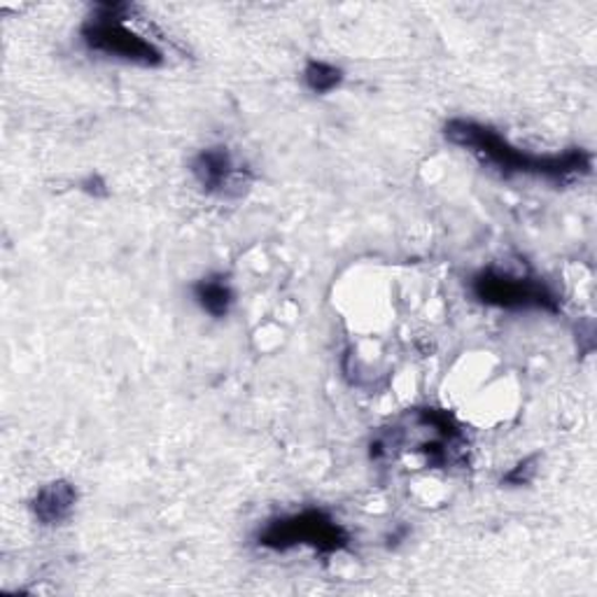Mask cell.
Segmentation results:
<instances>
[{
    "label": "cell",
    "mask_w": 597,
    "mask_h": 597,
    "mask_svg": "<svg viewBox=\"0 0 597 597\" xmlns=\"http://www.w3.org/2000/svg\"><path fill=\"white\" fill-rule=\"evenodd\" d=\"M446 138L486 167L498 169L504 175H532L551 182H569L590 173L593 157L586 150H567L563 154H532L511 146L495 129L471 119H450Z\"/></svg>",
    "instance_id": "obj_1"
},
{
    "label": "cell",
    "mask_w": 597,
    "mask_h": 597,
    "mask_svg": "<svg viewBox=\"0 0 597 597\" xmlns=\"http://www.w3.org/2000/svg\"><path fill=\"white\" fill-rule=\"evenodd\" d=\"M129 6H98L92 17L82 24V40L92 52L106 54L127 64L154 68L163 64L161 50L146 35L136 33L127 24Z\"/></svg>",
    "instance_id": "obj_2"
},
{
    "label": "cell",
    "mask_w": 597,
    "mask_h": 597,
    "mask_svg": "<svg viewBox=\"0 0 597 597\" xmlns=\"http://www.w3.org/2000/svg\"><path fill=\"white\" fill-rule=\"evenodd\" d=\"M262 548L269 551H290L295 546H308L318 553H337L343 551L350 542L343 525H339L322 509H306L292 516L276 519L266 525L259 537Z\"/></svg>",
    "instance_id": "obj_3"
},
{
    "label": "cell",
    "mask_w": 597,
    "mask_h": 597,
    "mask_svg": "<svg viewBox=\"0 0 597 597\" xmlns=\"http://www.w3.org/2000/svg\"><path fill=\"white\" fill-rule=\"evenodd\" d=\"M471 292L481 303L507 308V311H546L558 313L561 299L540 278L513 276L507 271L486 269L471 278Z\"/></svg>",
    "instance_id": "obj_4"
},
{
    "label": "cell",
    "mask_w": 597,
    "mask_h": 597,
    "mask_svg": "<svg viewBox=\"0 0 597 597\" xmlns=\"http://www.w3.org/2000/svg\"><path fill=\"white\" fill-rule=\"evenodd\" d=\"M192 171L205 192H224L226 188H232L236 178L234 159L226 148L203 150L194 159Z\"/></svg>",
    "instance_id": "obj_5"
},
{
    "label": "cell",
    "mask_w": 597,
    "mask_h": 597,
    "mask_svg": "<svg viewBox=\"0 0 597 597\" xmlns=\"http://www.w3.org/2000/svg\"><path fill=\"white\" fill-rule=\"evenodd\" d=\"M77 502V490L68 481H54L38 490L33 498V516L43 525H56L66 521Z\"/></svg>",
    "instance_id": "obj_6"
},
{
    "label": "cell",
    "mask_w": 597,
    "mask_h": 597,
    "mask_svg": "<svg viewBox=\"0 0 597 597\" xmlns=\"http://www.w3.org/2000/svg\"><path fill=\"white\" fill-rule=\"evenodd\" d=\"M194 297L201 303L203 311L211 313L213 318H224L234 303L232 287L222 276H211V278L199 280L194 285Z\"/></svg>",
    "instance_id": "obj_7"
},
{
    "label": "cell",
    "mask_w": 597,
    "mask_h": 597,
    "mask_svg": "<svg viewBox=\"0 0 597 597\" xmlns=\"http://www.w3.org/2000/svg\"><path fill=\"white\" fill-rule=\"evenodd\" d=\"M303 79L311 92L329 94L341 85L343 75L337 66H329V64H324V61H311V64H308L303 71Z\"/></svg>",
    "instance_id": "obj_8"
},
{
    "label": "cell",
    "mask_w": 597,
    "mask_h": 597,
    "mask_svg": "<svg viewBox=\"0 0 597 597\" xmlns=\"http://www.w3.org/2000/svg\"><path fill=\"white\" fill-rule=\"evenodd\" d=\"M534 462H537V458H527V460H523L516 469L507 473L504 481H507V483H519V486H521V483H527V481L532 479L534 469H537V467H532Z\"/></svg>",
    "instance_id": "obj_9"
}]
</instances>
